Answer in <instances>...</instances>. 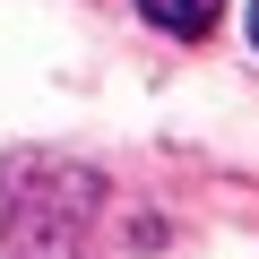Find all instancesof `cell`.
<instances>
[{
  "label": "cell",
  "mask_w": 259,
  "mask_h": 259,
  "mask_svg": "<svg viewBox=\"0 0 259 259\" xmlns=\"http://www.w3.org/2000/svg\"><path fill=\"white\" fill-rule=\"evenodd\" d=\"M139 18L164 26V35H182V44H199V35L225 26V0H139Z\"/></svg>",
  "instance_id": "obj_1"
},
{
  "label": "cell",
  "mask_w": 259,
  "mask_h": 259,
  "mask_svg": "<svg viewBox=\"0 0 259 259\" xmlns=\"http://www.w3.org/2000/svg\"><path fill=\"white\" fill-rule=\"evenodd\" d=\"M250 44H259V0H250Z\"/></svg>",
  "instance_id": "obj_2"
}]
</instances>
